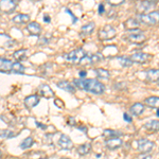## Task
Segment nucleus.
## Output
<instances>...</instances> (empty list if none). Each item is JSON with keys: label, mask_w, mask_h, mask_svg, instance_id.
<instances>
[{"label": "nucleus", "mask_w": 159, "mask_h": 159, "mask_svg": "<svg viewBox=\"0 0 159 159\" xmlns=\"http://www.w3.org/2000/svg\"><path fill=\"white\" fill-rule=\"evenodd\" d=\"M144 129L148 132L151 133H156L159 130V121L158 120H150L144 124Z\"/></svg>", "instance_id": "nucleus-20"}, {"label": "nucleus", "mask_w": 159, "mask_h": 159, "mask_svg": "<svg viewBox=\"0 0 159 159\" xmlns=\"http://www.w3.org/2000/svg\"><path fill=\"white\" fill-rule=\"evenodd\" d=\"M34 143V140H33L32 137H28L25 138V139L22 141L21 144H20V148H22V150H27V148H29L32 147V144Z\"/></svg>", "instance_id": "nucleus-31"}, {"label": "nucleus", "mask_w": 159, "mask_h": 159, "mask_svg": "<svg viewBox=\"0 0 159 159\" xmlns=\"http://www.w3.org/2000/svg\"><path fill=\"white\" fill-rule=\"evenodd\" d=\"M61 159H69V158H61Z\"/></svg>", "instance_id": "nucleus-46"}, {"label": "nucleus", "mask_w": 159, "mask_h": 159, "mask_svg": "<svg viewBox=\"0 0 159 159\" xmlns=\"http://www.w3.org/2000/svg\"><path fill=\"white\" fill-rule=\"evenodd\" d=\"M36 125L38 127H43V129H47V126H46V125H43V124H42V123H39V122H36Z\"/></svg>", "instance_id": "nucleus-40"}, {"label": "nucleus", "mask_w": 159, "mask_h": 159, "mask_svg": "<svg viewBox=\"0 0 159 159\" xmlns=\"http://www.w3.org/2000/svg\"><path fill=\"white\" fill-rule=\"evenodd\" d=\"M152 58H153L152 54H148V53H144V52H137L130 56V60L133 61V63H137V64L148 63V61H151Z\"/></svg>", "instance_id": "nucleus-8"}, {"label": "nucleus", "mask_w": 159, "mask_h": 159, "mask_svg": "<svg viewBox=\"0 0 159 159\" xmlns=\"http://www.w3.org/2000/svg\"><path fill=\"white\" fill-rule=\"evenodd\" d=\"M39 159H47V158H39Z\"/></svg>", "instance_id": "nucleus-47"}, {"label": "nucleus", "mask_w": 159, "mask_h": 159, "mask_svg": "<svg viewBox=\"0 0 159 159\" xmlns=\"http://www.w3.org/2000/svg\"><path fill=\"white\" fill-rule=\"evenodd\" d=\"M122 133L117 132L114 129H105L103 132V137H105L106 139H111V138H118V136H121Z\"/></svg>", "instance_id": "nucleus-25"}, {"label": "nucleus", "mask_w": 159, "mask_h": 159, "mask_svg": "<svg viewBox=\"0 0 159 159\" xmlns=\"http://www.w3.org/2000/svg\"><path fill=\"white\" fill-rule=\"evenodd\" d=\"M99 14H103V13L105 12V7H104V3H100V6H99Z\"/></svg>", "instance_id": "nucleus-35"}, {"label": "nucleus", "mask_w": 159, "mask_h": 159, "mask_svg": "<svg viewBox=\"0 0 159 159\" xmlns=\"http://www.w3.org/2000/svg\"><path fill=\"white\" fill-rule=\"evenodd\" d=\"M117 34V31L115 29L112 25H104L101 30L99 31L98 33V36H99V39L101 40H110L112 38H115Z\"/></svg>", "instance_id": "nucleus-4"}, {"label": "nucleus", "mask_w": 159, "mask_h": 159, "mask_svg": "<svg viewBox=\"0 0 159 159\" xmlns=\"http://www.w3.org/2000/svg\"><path fill=\"white\" fill-rule=\"evenodd\" d=\"M87 52L83 48H78V49L71 51V52L67 53V54L64 55V57L66 58V61H70L73 64H81L82 60L86 56Z\"/></svg>", "instance_id": "nucleus-3"}, {"label": "nucleus", "mask_w": 159, "mask_h": 159, "mask_svg": "<svg viewBox=\"0 0 159 159\" xmlns=\"http://www.w3.org/2000/svg\"><path fill=\"white\" fill-rule=\"evenodd\" d=\"M56 85H57L58 88L63 89V90H66L67 92H70V93H73V92L75 91V87L67 81H60Z\"/></svg>", "instance_id": "nucleus-21"}, {"label": "nucleus", "mask_w": 159, "mask_h": 159, "mask_svg": "<svg viewBox=\"0 0 159 159\" xmlns=\"http://www.w3.org/2000/svg\"><path fill=\"white\" fill-rule=\"evenodd\" d=\"M68 124L69 125H75V119L72 117L69 118V121H68Z\"/></svg>", "instance_id": "nucleus-36"}, {"label": "nucleus", "mask_w": 159, "mask_h": 159, "mask_svg": "<svg viewBox=\"0 0 159 159\" xmlns=\"http://www.w3.org/2000/svg\"><path fill=\"white\" fill-rule=\"evenodd\" d=\"M30 20V16L27 14H18L13 18V21L16 24H25Z\"/></svg>", "instance_id": "nucleus-26"}, {"label": "nucleus", "mask_w": 159, "mask_h": 159, "mask_svg": "<svg viewBox=\"0 0 159 159\" xmlns=\"http://www.w3.org/2000/svg\"><path fill=\"white\" fill-rule=\"evenodd\" d=\"M1 157H2V153H1V151H0V159H1Z\"/></svg>", "instance_id": "nucleus-43"}, {"label": "nucleus", "mask_w": 159, "mask_h": 159, "mask_svg": "<svg viewBox=\"0 0 159 159\" xmlns=\"http://www.w3.org/2000/svg\"><path fill=\"white\" fill-rule=\"evenodd\" d=\"M39 92L43 98H46V99H50L54 97V92L51 89V87L46 85V84H43V85L39 86Z\"/></svg>", "instance_id": "nucleus-17"}, {"label": "nucleus", "mask_w": 159, "mask_h": 159, "mask_svg": "<svg viewBox=\"0 0 159 159\" xmlns=\"http://www.w3.org/2000/svg\"><path fill=\"white\" fill-rule=\"evenodd\" d=\"M86 129V127H82V126H80V127H79V129H80V130H84V132H86V129Z\"/></svg>", "instance_id": "nucleus-42"}, {"label": "nucleus", "mask_w": 159, "mask_h": 159, "mask_svg": "<svg viewBox=\"0 0 159 159\" xmlns=\"http://www.w3.org/2000/svg\"><path fill=\"white\" fill-rule=\"evenodd\" d=\"M96 73H97V75H98V78L103 79V80H108L110 76L109 71L106 70V69H103V68L96 69Z\"/></svg>", "instance_id": "nucleus-27"}, {"label": "nucleus", "mask_w": 159, "mask_h": 159, "mask_svg": "<svg viewBox=\"0 0 159 159\" xmlns=\"http://www.w3.org/2000/svg\"><path fill=\"white\" fill-rule=\"evenodd\" d=\"M27 56V50L25 49H20V50H17L13 53V57L17 61H21Z\"/></svg>", "instance_id": "nucleus-29"}, {"label": "nucleus", "mask_w": 159, "mask_h": 159, "mask_svg": "<svg viewBox=\"0 0 159 159\" xmlns=\"http://www.w3.org/2000/svg\"><path fill=\"white\" fill-rule=\"evenodd\" d=\"M38 103H39V96H37V94H32V96H29L25 99V105L28 108H33Z\"/></svg>", "instance_id": "nucleus-14"}, {"label": "nucleus", "mask_w": 159, "mask_h": 159, "mask_svg": "<svg viewBox=\"0 0 159 159\" xmlns=\"http://www.w3.org/2000/svg\"><path fill=\"white\" fill-rule=\"evenodd\" d=\"M103 60H104V56L102 53H92V54H88L87 53L85 57L82 60L81 64L82 65H93V64L99 63V61Z\"/></svg>", "instance_id": "nucleus-6"}, {"label": "nucleus", "mask_w": 159, "mask_h": 159, "mask_svg": "<svg viewBox=\"0 0 159 159\" xmlns=\"http://www.w3.org/2000/svg\"><path fill=\"white\" fill-rule=\"evenodd\" d=\"M16 4L17 3L14 0H2V1H0V10L10 14V13H12L15 10Z\"/></svg>", "instance_id": "nucleus-10"}, {"label": "nucleus", "mask_w": 159, "mask_h": 159, "mask_svg": "<svg viewBox=\"0 0 159 159\" xmlns=\"http://www.w3.org/2000/svg\"><path fill=\"white\" fill-rule=\"evenodd\" d=\"M43 21H45V22H50L51 21L50 16H48V15H45V16H43Z\"/></svg>", "instance_id": "nucleus-39"}, {"label": "nucleus", "mask_w": 159, "mask_h": 159, "mask_svg": "<svg viewBox=\"0 0 159 159\" xmlns=\"http://www.w3.org/2000/svg\"><path fill=\"white\" fill-rule=\"evenodd\" d=\"M54 103H55L56 106H58V107H64V105H63V104H60V103H63V102H61V100H57V99H56L55 101H54Z\"/></svg>", "instance_id": "nucleus-37"}, {"label": "nucleus", "mask_w": 159, "mask_h": 159, "mask_svg": "<svg viewBox=\"0 0 159 159\" xmlns=\"http://www.w3.org/2000/svg\"><path fill=\"white\" fill-rule=\"evenodd\" d=\"M157 84H158V86H159V80H158V81H157Z\"/></svg>", "instance_id": "nucleus-45"}, {"label": "nucleus", "mask_w": 159, "mask_h": 159, "mask_svg": "<svg viewBox=\"0 0 159 159\" xmlns=\"http://www.w3.org/2000/svg\"><path fill=\"white\" fill-rule=\"evenodd\" d=\"M125 38H126V40H129V43H137V45H140V43H144L145 40H147V36L144 35V33L141 32L139 30L134 31V32L127 34L126 36H125Z\"/></svg>", "instance_id": "nucleus-5"}, {"label": "nucleus", "mask_w": 159, "mask_h": 159, "mask_svg": "<svg viewBox=\"0 0 159 159\" xmlns=\"http://www.w3.org/2000/svg\"><path fill=\"white\" fill-rule=\"evenodd\" d=\"M57 144L58 147L63 150H71L73 148V143H72V140L70 139V137L65 134H63L60 137V139L57 141Z\"/></svg>", "instance_id": "nucleus-9"}, {"label": "nucleus", "mask_w": 159, "mask_h": 159, "mask_svg": "<svg viewBox=\"0 0 159 159\" xmlns=\"http://www.w3.org/2000/svg\"><path fill=\"white\" fill-rule=\"evenodd\" d=\"M27 29L30 32V34L35 35V36H39L40 33H42V28H40V25L38 24V22H35V21L30 22V24L27 25Z\"/></svg>", "instance_id": "nucleus-15"}, {"label": "nucleus", "mask_w": 159, "mask_h": 159, "mask_svg": "<svg viewBox=\"0 0 159 159\" xmlns=\"http://www.w3.org/2000/svg\"><path fill=\"white\" fill-rule=\"evenodd\" d=\"M90 150H91V145L89 144V143H84V144H81V145H79L78 148H76L78 153L81 156L87 155V154L90 152Z\"/></svg>", "instance_id": "nucleus-24"}, {"label": "nucleus", "mask_w": 159, "mask_h": 159, "mask_svg": "<svg viewBox=\"0 0 159 159\" xmlns=\"http://www.w3.org/2000/svg\"><path fill=\"white\" fill-rule=\"evenodd\" d=\"M12 65H13V63L10 60H7V58H0V70L3 71V72L11 71Z\"/></svg>", "instance_id": "nucleus-22"}, {"label": "nucleus", "mask_w": 159, "mask_h": 159, "mask_svg": "<svg viewBox=\"0 0 159 159\" xmlns=\"http://www.w3.org/2000/svg\"><path fill=\"white\" fill-rule=\"evenodd\" d=\"M124 28L126 30L129 31H137L139 30V25H140V22L138 21L137 18H134V17H130V18H129L127 20H125L124 21Z\"/></svg>", "instance_id": "nucleus-13"}, {"label": "nucleus", "mask_w": 159, "mask_h": 159, "mask_svg": "<svg viewBox=\"0 0 159 159\" xmlns=\"http://www.w3.org/2000/svg\"><path fill=\"white\" fill-rule=\"evenodd\" d=\"M144 103L152 108H159V97H148L144 100Z\"/></svg>", "instance_id": "nucleus-23"}, {"label": "nucleus", "mask_w": 159, "mask_h": 159, "mask_svg": "<svg viewBox=\"0 0 159 159\" xmlns=\"http://www.w3.org/2000/svg\"><path fill=\"white\" fill-rule=\"evenodd\" d=\"M157 116H158V117H159V108H158V109H157Z\"/></svg>", "instance_id": "nucleus-44"}, {"label": "nucleus", "mask_w": 159, "mask_h": 159, "mask_svg": "<svg viewBox=\"0 0 159 159\" xmlns=\"http://www.w3.org/2000/svg\"><path fill=\"white\" fill-rule=\"evenodd\" d=\"M123 118H124V120H125V121H126V122H129V123H130V122H132V117H130L129 116V114H127V112H124V114H123Z\"/></svg>", "instance_id": "nucleus-34"}, {"label": "nucleus", "mask_w": 159, "mask_h": 159, "mask_svg": "<svg viewBox=\"0 0 159 159\" xmlns=\"http://www.w3.org/2000/svg\"><path fill=\"white\" fill-rule=\"evenodd\" d=\"M65 12H66V13H68V14L70 15L71 17H72V22H73V24H74V22H76V21H78V19H76V17L74 16V15H73V13L71 12L70 10H69V9H66V10H65Z\"/></svg>", "instance_id": "nucleus-33"}, {"label": "nucleus", "mask_w": 159, "mask_h": 159, "mask_svg": "<svg viewBox=\"0 0 159 159\" xmlns=\"http://www.w3.org/2000/svg\"><path fill=\"white\" fill-rule=\"evenodd\" d=\"M118 60H119V63L121 64L122 67H130V66L133 65V61L130 60V57H125V56H120V57H118Z\"/></svg>", "instance_id": "nucleus-30"}, {"label": "nucleus", "mask_w": 159, "mask_h": 159, "mask_svg": "<svg viewBox=\"0 0 159 159\" xmlns=\"http://www.w3.org/2000/svg\"><path fill=\"white\" fill-rule=\"evenodd\" d=\"M94 28H96V24L94 22H88L87 25H83L81 29V36L83 37H86V36H89L92 32L94 31Z\"/></svg>", "instance_id": "nucleus-19"}, {"label": "nucleus", "mask_w": 159, "mask_h": 159, "mask_svg": "<svg viewBox=\"0 0 159 159\" xmlns=\"http://www.w3.org/2000/svg\"><path fill=\"white\" fill-rule=\"evenodd\" d=\"M123 144V141L118 138H111V139H107L105 141V147L108 150H117V148H121Z\"/></svg>", "instance_id": "nucleus-12"}, {"label": "nucleus", "mask_w": 159, "mask_h": 159, "mask_svg": "<svg viewBox=\"0 0 159 159\" xmlns=\"http://www.w3.org/2000/svg\"><path fill=\"white\" fill-rule=\"evenodd\" d=\"M12 72L14 73H24L25 72V67L19 63V61H15L12 65Z\"/></svg>", "instance_id": "nucleus-28"}, {"label": "nucleus", "mask_w": 159, "mask_h": 159, "mask_svg": "<svg viewBox=\"0 0 159 159\" xmlns=\"http://www.w3.org/2000/svg\"><path fill=\"white\" fill-rule=\"evenodd\" d=\"M145 79L148 82H156L159 80V69H148L144 72Z\"/></svg>", "instance_id": "nucleus-18"}, {"label": "nucleus", "mask_w": 159, "mask_h": 159, "mask_svg": "<svg viewBox=\"0 0 159 159\" xmlns=\"http://www.w3.org/2000/svg\"><path fill=\"white\" fill-rule=\"evenodd\" d=\"M14 134H13L12 132H10V130H4L3 133H2L1 135H0V137H3V138H12Z\"/></svg>", "instance_id": "nucleus-32"}, {"label": "nucleus", "mask_w": 159, "mask_h": 159, "mask_svg": "<svg viewBox=\"0 0 159 159\" xmlns=\"http://www.w3.org/2000/svg\"><path fill=\"white\" fill-rule=\"evenodd\" d=\"M137 143H138V150H139V152H141L142 154L150 153L154 148V147H155V143L150 140H148V139H144V138L139 139L137 141Z\"/></svg>", "instance_id": "nucleus-7"}, {"label": "nucleus", "mask_w": 159, "mask_h": 159, "mask_svg": "<svg viewBox=\"0 0 159 159\" xmlns=\"http://www.w3.org/2000/svg\"><path fill=\"white\" fill-rule=\"evenodd\" d=\"M157 4V1H140L137 6V9L139 10V14H145V12H148V10H151Z\"/></svg>", "instance_id": "nucleus-11"}, {"label": "nucleus", "mask_w": 159, "mask_h": 159, "mask_svg": "<svg viewBox=\"0 0 159 159\" xmlns=\"http://www.w3.org/2000/svg\"><path fill=\"white\" fill-rule=\"evenodd\" d=\"M73 84L82 90L91 92L93 94H102L105 91L104 84L96 79H75Z\"/></svg>", "instance_id": "nucleus-1"}, {"label": "nucleus", "mask_w": 159, "mask_h": 159, "mask_svg": "<svg viewBox=\"0 0 159 159\" xmlns=\"http://www.w3.org/2000/svg\"><path fill=\"white\" fill-rule=\"evenodd\" d=\"M136 18L138 19L140 24H144L148 25H157L159 22V12L153 11L151 13H147V14H138Z\"/></svg>", "instance_id": "nucleus-2"}, {"label": "nucleus", "mask_w": 159, "mask_h": 159, "mask_svg": "<svg viewBox=\"0 0 159 159\" xmlns=\"http://www.w3.org/2000/svg\"><path fill=\"white\" fill-rule=\"evenodd\" d=\"M80 76H81V79H84L86 76V74H87V72L85 70H82V71H80Z\"/></svg>", "instance_id": "nucleus-38"}, {"label": "nucleus", "mask_w": 159, "mask_h": 159, "mask_svg": "<svg viewBox=\"0 0 159 159\" xmlns=\"http://www.w3.org/2000/svg\"><path fill=\"white\" fill-rule=\"evenodd\" d=\"M142 159H152V156H150V155H148V156H144Z\"/></svg>", "instance_id": "nucleus-41"}, {"label": "nucleus", "mask_w": 159, "mask_h": 159, "mask_svg": "<svg viewBox=\"0 0 159 159\" xmlns=\"http://www.w3.org/2000/svg\"><path fill=\"white\" fill-rule=\"evenodd\" d=\"M143 111H144V104L142 103H135L129 107V112L133 116L138 117L142 115Z\"/></svg>", "instance_id": "nucleus-16"}]
</instances>
